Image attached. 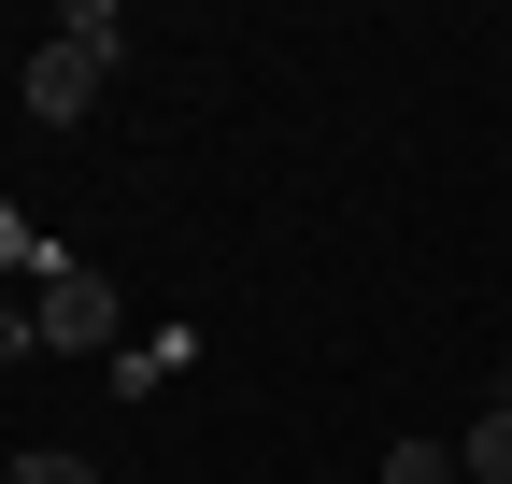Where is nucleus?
<instances>
[{"label":"nucleus","mask_w":512,"mask_h":484,"mask_svg":"<svg viewBox=\"0 0 512 484\" xmlns=\"http://www.w3.org/2000/svg\"><path fill=\"white\" fill-rule=\"evenodd\" d=\"M114 57H128V29H114L100 0H86V15L57 29V43H29V72H15V100L43 114V129H72V114H86V100L114 86Z\"/></svg>","instance_id":"1"},{"label":"nucleus","mask_w":512,"mask_h":484,"mask_svg":"<svg viewBox=\"0 0 512 484\" xmlns=\"http://www.w3.org/2000/svg\"><path fill=\"white\" fill-rule=\"evenodd\" d=\"M29 271H43V299H29V314H43V356H100V342L128 328V314H114V285H100L86 257H29Z\"/></svg>","instance_id":"2"},{"label":"nucleus","mask_w":512,"mask_h":484,"mask_svg":"<svg viewBox=\"0 0 512 484\" xmlns=\"http://www.w3.org/2000/svg\"><path fill=\"white\" fill-rule=\"evenodd\" d=\"M456 470H470V484H512V399H498V413H484V428L456 442Z\"/></svg>","instance_id":"3"},{"label":"nucleus","mask_w":512,"mask_h":484,"mask_svg":"<svg viewBox=\"0 0 512 484\" xmlns=\"http://www.w3.org/2000/svg\"><path fill=\"white\" fill-rule=\"evenodd\" d=\"M384 484H456V442H427V428L384 442Z\"/></svg>","instance_id":"4"},{"label":"nucleus","mask_w":512,"mask_h":484,"mask_svg":"<svg viewBox=\"0 0 512 484\" xmlns=\"http://www.w3.org/2000/svg\"><path fill=\"white\" fill-rule=\"evenodd\" d=\"M15 484H100V470H86L72 442H29V456H15Z\"/></svg>","instance_id":"5"},{"label":"nucleus","mask_w":512,"mask_h":484,"mask_svg":"<svg viewBox=\"0 0 512 484\" xmlns=\"http://www.w3.org/2000/svg\"><path fill=\"white\" fill-rule=\"evenodd\" d=\"M29 356H43V314H29V299H0V371H29Z\"/></svg>","instance_id":"6"}]
</instances>
